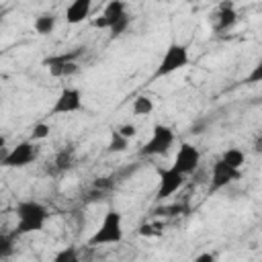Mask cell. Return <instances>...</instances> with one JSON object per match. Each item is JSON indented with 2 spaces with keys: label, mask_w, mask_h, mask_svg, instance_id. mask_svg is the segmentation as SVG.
<instances>
[{
  "label": "cell",
  "mask_w": 262,
  "mask_h": 262,
  "mask_svg": "<svg viewBox=\"0 0 262 262\" xmlns=\"http://www.w3.org/2000/svg\"><path fill=\"white\" fill-rule=\"evenodd\" d=\"M78 55H82V47H78L76 51H68V53H59V55H51L43 59L45 68H53V66H63V63H72L78 59Z\"/></svg>",
  "instance_id": "obj_13"
},
{
  "label": "cell",
  "mask_w": 262,
  "mask_h": 262,
  "mask_svg": "<svg viewBox=\"0 0 262 262\" xmlns=\"http://www.w3.org/2000/svg\"><path fill=\"white\" fill-rule=\"evenodd\" d=\"M172 143H174V131L168 125L158 123V125H154L149 139L141 145L139 154L141 156H164V154H168Z\"/></svg>",
  "instance_id": "obj_4"
},
{
  "label": "cell",
  "mask_w": 262,
  "mask_h": 262,
  "mask_svg": "<svg viewBox=\"0 0 262 262\" xmlns=\"http://www.w3.org/2000/svg\"><path fill=\"white\" fill-rule=\"evenodd\" d=\"M127 145H129V139H125V137L115 129V131L111 133V141H108L106 149H108L111 154H121V151L127 149Z\"/></svg>",
  "instance_id": "obj_17"
},
{
  "label": "cell",
  "mask_w": 262,
  "mask_h": 262,
  "mask_svg": "<svg viewBox=\"0 0 262 262\" xmlns=\"http://www.w3.org/2000/svg\"><path fill=\"white\" fill-rule=\"evenodd\" d=\"M192 262H215V256H213V254H209V252H203V254H199Z\"/></svg>",
  "instance_id": "obj_28"
},
{
  "label": "cell",
  "mask_w": 262,
  "mask_h": 262,
  "mask_svg": "<svg viewBox=\"0 0 262 262\" xmlns=\"http://www.w3.org/2000/svg\"><path fill=\"white\" fill-rule=\"evenodd\" d=\"M82 108H84V104H82V94H80V90L68 86V88H63V90L57 94V98H55V102H53V106H51V113H53V115H68V113H78V111H82Z\"/></svg>",
  "instance_id": "obj_7"
},
{
  "label": "cell",
  "mask_w": 262,
  "mask_h": 262,
  "mask_svg": "<svg viewBox=\"0 0 262 262\" xmlns=\"http://www.w3.org/2000/svg\"><path fill=\"white\" fill-rule=\"evenodd\" d=\"M127 14V6H125V2H121V0H111L106 6H104V10H102V16L111 23V27L121 18V16H125ZM111 31V29H108Z\"/></svg>",
  "instance_id": "obj_12"
},
{
  "label": "cell",
  "mask_w": 262,
  "mask_h": 262,
  "mask_svg": "<svg viewBox=\"0 0 262 262\" xmlns=\"http://www.w3.org/2000/svg\"><path fill=\"white\" fill-rule=\"evenodd\" d=\"M254 151H256V154H262V135L256 137V141H254Z\"/></svg>",
  "instance_id": "obj_29"
},
{
  "label": "cell",
  "mask_w": 262,
  "mask_h": 262,
  "mask_svg": "<svg viewBox=\"0 0 262 262\" xmlns=\"http://www.w3.org/2000/svg\"><path fill=\"white\" fill-rule=\"evenodd\" d=\"M199 164H201V151L192 143H180V147L174 156L172 168H176L180 174L188 176L199 168Z\"/></svg>",
  "instance_id": "obj_6"
},
{
  "label": "cell",
  "mask_w": 262,
  "mask_h": 262,
  "mask_svg": "<svg viewBox=\"0 0 262 262\" xmlns=\"http://www.w3.org/2000/svg\"><path fill=\"white\" fill-rule=\"evenodd\" d=\"M184 184V174H180L176 168H166L160 170V182H158V190H156V199L164 201L168 196H172L180 186Z\"/></svg>",
  "instance_id": "obj_8"
},
{
  "label": "cell",
  "mask_w": 262,
  "mask_h": 262,
  "mask_svg": "<svg viewBox=\"0 0 262 262\" xmlns=\"http://www.w3.org/2000/svg\"><path fill=\"white\" fill-rule=\"evenodd\" d=\"M131 111H133V115H137V117L149 115V113L154 111V100H151L149 96H143V94H139V96H135V98H133Z\"/></svg>",
  "instance_id": "obj_16"
},
{
  "label": "cell",
  "mask_w": 262,
  "mask_h": 262,
  "mask_svg": "<svg viewBox=\"0 0 262 262\" xmlns=\"http://www.w3.org/2000/svg\"><path fill=\"white\" fill-rule=\"evenodd\" d=\"M47 70L53 78H68V76H74L78 72V63L72 61V63H63V66H53V68H47Z\"/></svg>",
  "instance_id": "obj_18"
},
{
  "label": "cell",
  "mask_w": 262,
  "mask_h": 262,
  "mask_svg": "<svg viewBox=\"0 0 262 262\" xmlns=\"http://www.w3.org/2000/svg\"><path fill=\"white\" fill-rule=\"evenodd\" d=\"M35 158H37V147L33 145V141H20L10 151H6L2 156V166H6V168H25Z\"/></svg>",
  "instance_id": "obj_5"
},
{
  "label": "cell",
  "mask_w": 262,
  "mask_h": 262,
  "mask_svg": "<svg viewBox=\"0 0 262 262\" xmlns=\"http://www.w3.org/2000/svg\"><path fill=\"white\" fill-rule=\"evenodd\" d=\"M14 213H16V227H14L16 235H25V233L43 229V225L49 217L45 205H41L37 201H20L16 205Z\"/></svg>",
  "instance_id": "obj_1"
},
{
  "label": "cell",
  "mask_w": 262,
  "mask_h": 262,
  "mask_svg": "<svg viewBox=\"0 0 262 262\" xmlns=\"http://www.w3.org/2000/svg\"><path fill=\"white\" fill-rule=\"evenodd\" d=\"M55 164H57L59 170H68V168L72 166V149H63V151H59L57 158H55Z\"/></svg>",
  "instance_id": "obj_22"
},
{
  "label": "cell",
  "mask_w": 262,
  "mask_h": 262,
  "mask_svg": "<svg viewBox=\"0 0 262 262\" xmlns=\"http://www.w3.org/2000/svg\"><path fill=\"white\" fill-rule=\"evenodd\" d=\"M49 133H51V127L47 123H37L31 129V141H41V139L49 137Z\"/></svg>",
  "instance_id": "obj_20"
},
{
  "label": "cell",
  "mask_w": 262,
  "mask_h": 262,
  "mask_svg": "<svg viewBox=\"0 0 262 262\" xmlns=\"http://www.w3.org/2000/svg\"><path fill=\"white\" fill-rule=\"evenodd\" d=\"M129 23H131V16H129V14L121 16V18H119V20H117V23L111 27V31H108V33H111V37H113V39H115V37H121V35L127 31Z\"/></svg>",
  "instance_id": "obj_21"
},
{
  "label": "cell",
  "mask_w": 262,
  "mask_h": 262,
  "mask_svg": "<svg viewBox=\"0 0 262 262\" xmlns=\"http://www.w3.org/2000/svg\"><path fill=\"white\" fill-rule=\"evenodd\" d=\"M123 239V215L117 209H108L98 225V229L90 235V246H108L119 244Z\"/></svg>",
  "instance_id": "obj_2"
},
{
  "label": "cell",
  "mask_w": 262,
  "mask_h": 262,
  "mask_svg": "<svg viewBox=\"0 0 262 262\" xmlns=\"http://www.w3.org/2000/svg\"><path fill=\"white\" fill-rule=\"evenodd\" d=\"M117 131H119L125 139H133V137L137 135V127H135L133 123H123V125L117 127Z\"/></svg>",
  "instance_id": "obj_26"
},
{
  "label": "cell",
  "mask_w": 262,
  "mask_h": 262,
  "mask_svg": "<svg viewBox=\"0 0 262 262\" xmlns=\"http://www.w3.org/2000/svg\"><path fill=\"white\" fill-rule=\"evenodd\" d=\"M160 227H162V225H158V223H143V225L139 227V235H143V237L160 235V233H162V231H160Z\"/></svg>",
  "instance_id": "obj_25"
},
{
  "label": "cell",
  "mask_w": 262,
  "mask_h": 262,
  "mask_svg": "<svg viewBox=\"0 0 262 262\" xmlns=\"http://www.w3.org/2000/svg\"><path fill=\"white\" fill-rule=\"evenodd\" d=\"M33 29H35V33H39V35H49V33L55 29V16L49 14V12L39 14V16L35 18V23H33Z\"/></svg>",
  "instance_id": "obj_14"
},
{
  "label": "cell",
  "mask_w": 262,
  "mask_h": 262,
  "mask_svg": "<svg viewBox=\"0 0 262 262\" xmlns=\"http://www.w3.org/2000/svg\"><path fill=\"white\" fill-rule=\"evenodd\" d=\"M244 82H246V84H258V82H262V59L252 68V72L246 76Z\"/></svg>",
  "instance_id": "obj_24"
},
{
  "label": "cell",
  "mask_w": 262,
  "mask_h": 262,
  "mask_svg": "<svg viewBox=\"0 0 262 262\" xmlns=\"http://www.w3.org/2000/svg\"><path fill=\"white\" fill-rule=\"evenodd\" d=\"M190 61V55H188V47L182 45V43H170L168 49L164 51L162 59H160V66L156 68V74L154 78H164V76H170L182 68H186Z\"/></svg>",
  "instance_id": "obj_3"
},
{
  "label": "cell",
  "mask_w": 262,
  "mask_h": 262,
  "mask_svg": "<svg viewBox=\"0 0 262 262\" xmlns=\"http://www.w3.org/2000/svg\"><path fill=\"white\" fill-rule=\"evenodd\" d=\"M90 8H92L90 0H74L66 8V23L68 25H78V23L86 20L88 14H90Z\"/></svg>",
  "instance_id": "obj_10"
},
{
  "label": "cell",
  "mask_w": 262,
  "mask_h": 262,
  "mask_svg": "<svg viewBox=\"0 0 262 262\" xmlns=\"http://www.w3.org/2000/svg\"><path fill=\"white\" fill-rule=\"evenodd\" d=\"M235 23H237V12H235V8H233V2H223V4H219L215 29H217V31H227V29H231Z\"/></svg>",
  "instance_id": "obj_11"
},
{
  "label": "cell",
  "mask_w": 262,
  "mask_h": 262,
  "mask_svg": "<svg viewBox=\"0 0 262 262\" xmlns=\"http://www.w3.org/2000/svg\"><path fill=\"white\" fill-rule=\"evenodd\" d=\"M53 262H80V254L76 246H66L63 250H59L53 258Z\"/></svg>",
  "instance_id": "obj_19"
},
{
  "label": "cell",
  "mask_w": 262,
  "mask_h": 262,
  "mask_svg": "<svg viewBox=\"0 0 262 262\" xmlns=\"http://www.w3.org/2000/svg\"><path fill=\"white\" fill-rule=\"evenodd\" d=\"M92 27H94V29H104V31H108V29H111V23L100 14V16H96V18L92 20Z\"/></svg>",
  "instance_id": "obj_27"
},
{
  "label": "cell",
  "mask_w": 262,
  "mask_h": 262,
  "mask_svg": "<svg viewBox=\"0 0 262 262\" xmlns=\"http://www.w3.org/2000/svg\"><path fill=\"white\" fill-rule=\"evenodd\" d=\"M12 254V235H0V258H8Z\"/></svg>",
  "instance_id": "obj_23"
},
{
  "label": "cell",
  "mask_w": 262,
  "mask_h": 262,
  "mask_svg": "<svg viewBox=\"0 0 262 262\" xmlns=\"http://www.w3.org/2000/svg\"><path fill=\"white\" fill-rule=\"evenodd\" d=\"M221 160H223L227 166H231V168L239 170V168L244 166V162H246V154H244L239 147H229V149H225V151H223Z\"/></svg>",
  "instance_id": "obj_15"
},
{
  "label": "cell",
  "mask_w": 262,
  "mask_h": 262,
  "mask_svg": "<svg viewBox=\"0 0 262 262\" xmlns=\"http://www.w3.org/2000/svg\"><path fill=\"white\" fill-rule=\"evenodd\" d=\"M239 176H242L239 170L227 166L223 160H217L213 164V168H211V190H221L223 186L235 182Z\"/></svg>",
  "instance_id": "obj_9"
}]
</instances>
